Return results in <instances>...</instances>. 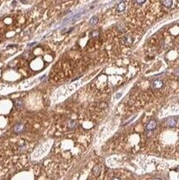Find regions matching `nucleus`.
<instances>
[{
	"label": "nucleus",
	"instance_id": "6e6552de",
	"mask_svg": "<svg viewBox=\"0 0 179 180\" xmlns=\"http://www.w3.org/2000/svg\"><path fill=\"white\" fill-rule=\"evenodd\" d=\"M98 21H99V18H98L97 16H93V17H92V18L90 19V21H89V24L92 25H96Z\"/></svg>",
	"mask_w": 179,
	"mask_h": 180
},
{
	"label": "nucleus",
	"instance_id": "423d86ee",
	"mask_svg": "<svg viewBox=\"0 0 179 180\" xmlns=\"http://www.w3.org/2000/svg\"><path fill=\"white\" fill-rule=\"evenodd\" d=\"M161 4H163L164 7L171 8L173 4V0H161Z\"/></svg>",
	"mask_w": 179,
	"mask_h": 180
},
{
	"label": "nucleus",
	"instance_id": "f257e3e1",
	"mask_svg": "<svg viewBox=\"0 0 179 180\" xmlns=\"http://www.w3.org/2000/svg\"><path fill=\"white\" fill-rule=\"evenodd\" d=\"M122 43L126 46H130L134 43V37L130 35H127L122 39Z\"/></svg>",
	"mask_w": 179,
	"mask_h": 180
},
{
	"label": "nucleus",
	"instance_id": "f03ea898",
	"mask_svg": "<svg viewBox=\"0 0 179 180\" xmlns=\"http://www.w3.org/2000/svg\"><path fill=\"white\" fill-rule=\"evenodd\" d=\"M163 85H164L163 81H161V80H155V81H153V83L151 84V87L154 89H160V88H162Z\"/></svg>",
	"mask_w": 179,
	"mask_h": 180
},
{
	"label": "nucleus",
	"instance_id": "0eeeda50",
	"mask_svg": "<svg viewBox=\"0 0 179 180\" xmlns=\"http://www.w3.org/2000/svg\"><path fill=\"white\" fill-rule=\"evenodd\" d=\"M24 129H25V126H23L22 124H19V125H17V126H14V131L18 132V133L22 132L23 130H24Z\"/></svg>",
	"mask_w": 179,
	"mask_h": 180
},
{
	"label": "nucleus",
	"instance_id": "9b49d317",
	"mask_svg": "<svg viewBox=\"0 0 179 180\" xmlns=\"http://www.w3.org/2000/svg\"><path fill=\"white\" fill-rule=\"evenodd\" d=\"M111 180H120L119 178H114L113 179H111Z\"/></svg>",
	"mask_w": 179,
	"mask_h": 180
},
{
	"label": "nucleus",
	"instance_id": "7ed1b4c3",
	"mask_svg": "<svg viewBox=\"0 0 179 180\" xmlns=\"http://www.w3.org/2000/svg\"><path fill=\"white\" fill-rule=\"evenodd\" d=\"M156 127H157V121L154 120H151L148 124L146 125V130H154Z\"/></svg>",
	"mask_w": 179,
	"mask_h": 180
},
{
	"label": "nucleus",
	"instance_id": "20e7f679",
	"mask_svg": "<svg viewBox=\"0 0 179 180\" xmlns=\"http://www.w3.org/2000/svg\"><path fill=\"white\" fill-rule=\"evenodd\" d=\"M125 8H126V4L125 2H120L116 7L118 12H123V11L125 10Z\"/></svg>",
	"mask_w": 179,
	"mask_h": 180
},
{
	"label": "nucleus",
	"instance_id": "f8f14e48",
	"mask_svg": "<svg viewBox=\"0 0 179 180\" xmlns=\"http://www.w3.org/2000/svg\"><path fill=\"white\" fill-rule=\"evenodd\" d=\"M154 180H161V178H155Z\"/></svg>",
	"mask_w": 179,
	"mask_h": 180
},
{
	"label": "nucleus",
	"instance_id": "9d476101",
	"mask_svg": "<svg viewBox=\"0 0 179 180\" xmlns=\"http://www.w3.org/2000/svg\"><path fill=\"white\" fill-rule=\"evenodd\" d=\"M135 1L138 5H141V4H143L144 3H146V0H135Z\"/></svg>",
	"mask_w": 179,
	"mask_h": 180
},
{
	"label": "nucleus",
	"instance_id": "39448f33",
	"mask_svg": "<svg viewBox=\"0 0 179 180\" xmlns=\"http://www.w3.org/2000/svg\"><path fill=\"white\" fill-rule=\"evenodd\" d=\"M177 124V118H170L167 120V125H168V126H170V127L175 126Z\"/></svg>",
	"mask_w": 179,
	"mask_h": 180
},
{
	"label": "nucleus",
	"instance_id": "1a4fd4ad",
	"mask_svg": "<svg viewBox=\"0 0 179 180\" xmlns=\"http://www.w3.org/2000/svg\"><path fill=\"white\" fill-rule=\"evenodd\" d=\"M99 31H97V30H94L91 33V36L93 37V38H97V37H99Z\"/></svg>",
	"mask_w": 179,
	"mask_h": 180
}]
</instances>
